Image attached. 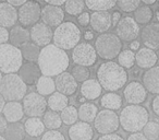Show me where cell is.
<instances>
[{
  "instance_id": "23",
  "label": "cell",
  "mask_w": 159,
  "mask_h": 140,
  "mask_svg": "<svg viewBox=\"0 0 159 140\" xmlns=\"http://www.w3.org/2000/svg\"><path fill=\"white\" fill-rule=\"evenodd\" d=\"M16 21H19V17L16 8L8 2H0V27L5 29L13 27Z\"/></svg>"
},
{
  "instance_id": "16",
  "label": "cell",
  "mask_w": 159,
  "mask_h": 140,
  "mask_svg": "<svg viewBox=\"0 0 159 140\" xmlns=\"http://www.w3.org/2000/svg\"><path fill=\"white\" fill-rule=\"evenodd\" d=\"M40 19L43 20V23L48 25L49 27H58L63 23L64 11L59 7L46 5L42 8Z\"/></svg>"
},
{
  "instance_id": "39",
  "label": "cell",
  "mask_w": 159,
  "mask_h": 140,
  "mask_svg": "<svg viewBox=\"0 0 159 140\" xmlns=\"http://www.w3.org/2000/svg\"><path fill=\"white\" fill-rule=\"evenodd\" d=\"M118 64L124 69H131L135 65V53L131 49H124L118 56Z\"/></svg>"
},
{
  "instance_id": "22",
  "label": "cell",
  "mask_w": 159,
  "mask_h": 140,
  "mask_svg": "<svg viewBox=\"0 0 159 140\" xmlns=\"http://www.w3.org/2000/svg\"><path fill=\"white\" fill-rule=\"evenodd\" d=\"M142 83L148 93L159 94V66L146 70L142 77Z\"/></svg>"
},
{
  "instance_id": "51",
  "label": "cell",
  "mask_w": 159,
  "mask_h": 140,
  "mask_svg": "<svg viewBox=\"0 0 159 140\" xmlns=\"http://www.w3.org/2000/svg\"><path fill=\"white\" fill-rule=\"evenodd\" d=\"M8 3H9L10 6H12V7H14V8H16V7H19V8H21L23 5H25V0H8L7 1Z\"/></svg>"
},
{
  "instance_id": "10",
  "label": "cell",
  "mask_w": 159,
  "mask_h": 140,
  "mask_svg": "<svg viewBox=\"0 0 159 140\" xmlns=\"http://www.w3.org/2000/svg\"><path fill=\"white\" fill-rule=\"evenodd\" d=\"M40 16H42V7H40V3L37 1H26L25 5L19 8V22L23 27H32L37 24Z\"/></svg>"
},
{
  "instance_id": "13",
  "label": "cell",
  "mask_w": 159,
  "mask_h": 140,
  "mask_svg": "<svg viewBox=\"0 0 159 140\" xmlns=\"http://www.w3.org/2000/svg\"><path fill=\"white\" fill-rule=\"evenodd\" d=\"M147 93L143 83L139 81H131L125 85L123 90V96L126 103L130 105L143 104L147 100Z\"/></svg>"
},
{
  "instance_id": "5",
  "label": "cell",
  "mask_w": 159,
  "mask_h": 140,
  "mask_svg": "<svg viewBox=\"0 0 159 140\" xmlns=\"http://www.w3.org/2000/svg\"><path fill=\"white\" fill-rule=\"evenodd\" d=\"M27 85L16 74L5 75L0 84V94L7 102H20L26 95Z\"/></svg>"
},
{
  "instance_id": "57",
  "label": "cell",
  "mask_w": 159,
  "mask_h": 140,
  "mask_svg": "<svg viewBox=\"0 0 159 140\" xmlns=\"http://www.w3.org/2000/svg\"><path fill=\"white\" fill-rule=\"evenodd\" d=\"M79 102L81 103V104H84V103H86V99L83 98V96H81V98L79 99Z\"/></svg>"
},
{
  "instance_id": "46",
  "label": "cell",
  "mask_w": 159,
  "mask_h": 140,
  "mask_svg": "<svg viewBox=\"0 0 159 140\" xmlns=\"http://www.w3.org/2000/svg\"><path fill=\"white\" fill-rule=\"evenodd\" d=\"M97 140H124V139L120 135H118V133H110V135L100 136Z\"/></svg>"
},
{
  "instance_id": "12",
  "label": "cell",
  "mask_w": 159,
  "mask_h": 140,
  "mask_svg": "<svg viewBox=\"0 0 159 140\" xmlns=\"http://www.w3.org/2000/svg\"><path fill=\"white\" fill-rule=\"evenodd\" d=\"M141 34L139 27L133 17H123L116 27V35L122 42H133L136 41Z\"/></svg>"
},
{
  "instance_id": "11",
  "label": "cell",
  "mask_w": 159,
  "mask_h": 140,
  "mask_svg": "<svg viewBox=\"0 0 159 140\" xmlns=\"http://www.w3.org/2000/svg\"><path fill=\"white\" fill-rule=\"evenodd\" d=\"M72 60L75 62V65L87 68L95 65L97 60L95 46L89 43H80L72 51Z\"/></svg>"
},
{
  "instance_id": "35",
  "label": "cell",
  "mask_w": 159,
  "mask_h": 140,
  "mask_svg": "<svg viewBox=\"0 0 159 140\" xmlns=\"http://www.w3.org/2000/svg\"><path fill=\"white\" fill-rule=\"evenodd\" d=\"M85 6L89 10L94 12H100V11H108L109 9H112L113 7L117 6V1H111V0H86Z\"/></svg>"
},
{
  "instance_id": "50",
  "label": "cell",
  "mask_w": 159,
  "mask_h": 140,
  "mask_svg": "<svg viewBox=\"0 0 159 140\" xmlns=\"http://www.w3.org/2000/svg\"><path fill=\"white\" fill-rule=\"evenodd\" d=\"M122 19L121 16V12L120 11H115L112 13V27H117L118 23L120 22V20Z\"/></svg>"
},
{
  "instance_id": "44",
  "label": "cell",
  "mask_w": 159,
  "mask_h": 140,
  "mask_svg": "<svg viewBox=\"0 0 159 140\" xmlns=\"http://www.w3.org/2000/svg\"><path fill=\"white\" fill-rule=\"evenodd\" d=\"M77 22H79L80 25L86 27L87 25L91 23V14H89V12L84 11L83 13H81L77 17Z\"/></svg>"
},
{
  "instance_id": "56",
  "label": "cell",
  "mask_w": 159,
  "mask_h": 140,
  "mask_svg": "<svg viewBox=\"0 0 159 140\" xmlns=\"http://www.w3.org/2000/svg\"><path fill=\"white\" fill-rule=\"evenodd\" d=\"M6 102H7V101H6L5 99H3V96L0 94V113L3 112V109H5V106H6Z\"/></svg>"
},
{
  "instance_id": "18",
  "label": "cell",
  "mask_w": 159,
  "mask_h": 140,
  "mask_svg": "<svg viewBox=\"0 0 159 140\" xmlns=\"http://www.w3.org/2000/svg\"><path fill=\"white\" fill-rule=\"evenodd\" d=\"M56 89L66 96H71L77 91V82L70 72H63L56 77Z\"/></svg>"
},
{
  "instance_id": "33",
  "label": "cell",
  "mask_w": 159,
  "mask_h": 140,
  "mask_svg": "<svg viewBox=\"0 0 159 140\" xmlns=\"http://www.w3.org/2000/svg\"><path fill=\"white\" fill-rule=\"evenodd\" d=\"M36 89H37V93L40 95H51L52 93L56 92V83L55 80L51 79L50 77L42 76L38 79L37 83H36Z\"/></svg>"
},
{
  "instance_id": "15",
  "label": "cell",
  "mask_w": 159,
  "mask_h": 140,
  "mask_svg": "<svg viewBox=\"0 0 159 140\" xmlns=\"http://www.w3.org/2000/svg\"><path fill=\"white\" fill-rule=\"evenodd\" d=\"M141 40L145 47L152 51H159V23L152 22L141 30Z\"/></svg>"
},
{
  "instance_id": "1",
  "label": "cell",
  "mask_w": 159,
  "mask_h": 140,
  "mask_svg": "<svg viewBox=\"0 0 159 140\" xmlns=\"http://www.w3.org/2000/svg\"><path fill=\"white\" fill-rule=\"evenodd\" d=\"M37 65L43 76L52 78L66 72L70 65V58L64 51L50 44L42 48Z\"/></svg>"
},
{
  "instance_id": "30",
  "label": "cell",
  "mask_w": 159,
  "mask_h": 140,
  "mask_svg": "<svg viewBox=\"0 0 159 140\" xmlns=\"http://www.w3.org/2000/svg\"><path fill=\"white\" fill-rule=\"evenodd\" d=\"M98 114V109L95 104L93 103H84L81 104V106L79 107V118L81 119V122L84 123H89L94 122Z\"/></svg>"
},
{
  "instance_id": "25",
  "label": "cell",
  "mask_w": 159,
  "mask_h": 140,
  "mask_svg": "<svg viewBox=\"0 0 159 140\" xmlns=\"http://www.w3.org/2000/svg\"><path fill=\"white\" fill-rule=\"evenodd\" d=\"M80 91L83 98L89 101H94L102 95V87L98 82L97 79H89L82 83Z\"/></svg>"
},
{
  "instance_id": "49",
  "label": "cell",
  "mask_w": 159,
  "mask_h": 140,
  "mask_svg": "<svg viewBox=\"0 0 159 140\" xmlns=\"http://www.w3.org/2000/svg\"><path fill=\"white\" fill-rule=\"evenodd\" d=\"M7 127H8V122H7V119L5 118V116L0 114V135L5 133L6 129H7Z\"/></svg>"
},
{
  "instance_id": "20",
  "label": "cell",
  "mask_w": 159,
  "mask_h": 140,
  "mask_svg": "<svg viewBox=\"0 0 159 140\" xmlns=\"http://www.w3.org/2000/svg\"><path fill=\"white\" fill-rule=\"evenodd\" d=\"M157 61H158V55L155 53V51H152L147 47L139 48L137 53H135V65L141 69L148 70L157 66Z\"/></svg>"
},
{
  "instance_id": "24",
  "label": "cell",
  "mask_w": 159,
  "mask_h": 140,
  "mask_svg": "<svg viewBox=\"0 0 159 140\" xmlns=\"http://www.w3.org/2000/svg\"><path fill=\"white\" fill-rule=\"evenodd\" d=\"M9 41L11 45L18 47V48H21L25 44L31 42V33L26 27L16 25V27H12L11 31H10Z\"/></svg>"
},
{
  "instance_id": "47",
  "label": "cell",
  "mask_w": 159,
  "mask_h": 140,
  "mask_svg": "<svg viewBox=\"0 0 159 140\" xmlns=\"http://www.w3.org/2000/svg\"><path fill=\"white\" fill-rule=\"evenodd\" d=\"M152 109L154 114L159 117V94L156 95L152 101Z\"/></svg>"
},
{
  "instance_id": "59",
  "label": "cell",
  "mask_w": 159,
  "mask_h": 140,
  "mask_svg": "<svg viewBox=\"0 0 159 140\" xmlns=\"http://www.w3.org/2000/svg\"><path fill=\"white\" fill-rule=\"evenodd\" d=\"M2 78H3V76H2V72L0 71V84H1V81H2Z\"/></svg>"
},
{
  "instance_id": "36",
  "label": "cell",
  "mask_w": 159,
  "mask_h": 140,
  "mask_svg": "<svg viewBox=\"0 0 159 140\" xmlns=\"http://www.w3.org/2000/svg\"><path fill=\"white\" fill-rule=\"evenodd\" d=\"M43 122H44L45 127H47L49 130H57V129L60 128L61 125L63 124L59 114H58L57 112L50 111V109L47 111L46 113L44 114Z\"/></svg>"
},
{
  "instance_id": "32",
  "label": "cell",
  "mask_w": 159,
  "mask_h": 140,
  "mask_svg": "<svg viewBox=\"0 0 159 140\" xmlns=\"http://www.w3.org/2000/svg\"><path fill=\"white\" fill-rule=\"evenodd\" d=\"M154 18V11L150 7L147 6L141 5L134 12L133 19L135 20V22L137 24L142 25H148L149 23H152V20Z\"/></svg>"
},
{
  "instance_id": "48",
  "label": "cell",
  "mask_w": 159,
  "mask_h": 140,
  "mask_svg": "<svg viewBox=\"0 0 159 140\" xmlns=\"http://www.w3.org/2000/svg\"><path fill=\"white\" fill-rule=\"evenodd\" d=\"M126 140H148V139L143 135V133H130Z\"/></svg>"
},
{
  "instance_id": "9",
  "label": "cell",
  "mask_w": 159,
  "mask_h": 140,
  "mask_svg": "<svg viewBox=\"0 0 159 140\" xmlns=\"http://www.w3.org/2000/svg\"><path fill=\"white\" fill-rule=\"evenodd\" d=\"M22 101L24 114L29 117H40L47 112V100L37 92L26 94Z\"/></svg>"
},
{
  "instance_id": "42",
  "label": "cell",
  "mask_w": 159,
  "mask_h": 140,
  "mask_svg": "<svg viewBox=\"0 0 159 140\" xmlns=\"http://www.w3.org/2000/svg\"><path fill=\"white\" fill-rule=\"evenodd\" d=\"M142 5V1L139 0H120L117 1V6L121 11L130 13V12H135V10Z\"/></svg>"
},
{
  "instance_id": "31",
  "label": "cell",
  "mask_w": 159,
  "mask_h": 140,
  "mask_svg": "<svg viewBox=\"0 0 159 140\" xmlns=\"http://www.w3.org/2000/svg\"><path fill=\"white\" fill-rule=\"evenodd\" d=\"M26 131L24 125L21 123H10L5 131V138L7 140H24Z\"/></svg>"
},
{
  "instance_id": "43",
  "label": "cell",
  "mask_w": 159,
  "mask_h": 140,
  "mask_svg": "<svg viewBox=\"0 0 159 140\" xmlns=\"http://www.w3.org/2000/svg\"><path fill=\"white\" fill-rule=\"evenodd\" d=\"M42 140H66L63 133L58 130H49L43 135Z\"/></svg>"
},
{
  "instance_id": "41",
  "label": "cell",
  "mask_w": 159,
  "mask_h": 140,
  "mask_svg": "<svg viewBox=\"0 0 159 140\" xmlns=\"http://www.w3.org/2000/svg\"><path fill=\"white\" fill-rule=\"evenodd\" d=\"M143 135L148 140H158L159 139V123L156 120H149L143 128Z\"/></svg>"
},
{
  "instance_id": "53",
  "label": "cell",
  "mask_w": 159,
  "mask_h": 140,
  "mask_svg": "<svg viewBox=\"0 0 159 140\" xmlns=\"http://www.w3.org/2000/svg\"><path fill=\"white\" fill-rule=\"evenodd\" d=\"M139 46H141V44H139V41H133V42L130 43V48L132 51H139Z\"/></svg>"
},
{
  "instance_id": "29",
  "label": "cell",
  "mask_w": 159,
  "mask_h": 140,
  "mask_svg": "<svg viewBox=\"0 0 159 140\" xmlns=\"http://www.w3.org/2000/svg\"><path fill=\"white\" fill-rule=\"evenodd\" d=\"M47 104L50 111L53 112H62L66 106L69 105V98L66 95H63L60 92L56 91L55 93H52L47 100Z\"/></svg>"
},
{
  "instance_id": "58",
  "label": "cell",
  "mask_w": 159,
  "mask_h": 140,
  "mask_svg": "<svg viewBox=\"0 0 159 140\" xmlns=\"http://www.w3.org/2000/svg\"><path fill=\"white\" fill-rule=\"evenodd\" d=\"M156 18H157V21H158V23H159V7H158V10H157V12H156Z\"/></svg>"
},
{
  "instance_id": "40",
  "label": "cell",
  "mask_w": 159,
  "mask_h": 140,
  "mask_svg": "<svg viewBox=\"0 0 159 140\" xmlns=\"http://www.w3.org/2000/svg\"><path fill=\"white\" fill-rule=\"evenodd\" d=\"M71 75L73 76V78L76 80V82H85L86 80L89 79L91 76V71L87 67H83V66H79V65H75L74 67L71 70Z\"/></svg>"
},
{
  "instance_id": "38",
  "label": "cell",
  "mask_w": 159,
  "mask_h": 140,
  "mask_svg": "<svg viewBox=\"0 0 159 140\" xmlns=\"http://www.w3.org/2000/svg\"><path fill=\"white\" fill-rule=\"evenodd\" d=\"M85 1L83 0H69L64 3V11L70 16H77L84 12Z\"/></svg>"
},
{
  "instance_id": "26",
  "label": "cell",
  "mask_w": 159,
  "mask_h": 140,
  "mask_svg": "<svg viewBox=\"0 0 159 140\" xmlns=\"http://www.w3.org/2000/svg\"><path fill=\"white\" fill-rule=\"evenodd\" d=\"M2 114L8 123H18L24 116L23 105L20 102H7Z\"/></svg>"
},
{
  "instance_id": "52",
  "label": "cell",
  "mask_w": 159,
  "mask_h": 140,
  "mask_svg": "<svg viewBox=\"0 0 159 140\" xmlns=\"http://www.w3.org/2000/svg\"><path fill=\"white\" fill-rule=\"evenodd\" d=\"M47 5L49 6H53V7H59L61 8V6H64V3H66V1L64 0H47L46 1Z\"/></svg>"
},
{
  "instance_id": "54",
  "label": "cell",
  "mask_w": 159,
  "mask_h": 140,
  "mask_svg": "<svg viewBox=\"0 0 159 140\" xmlns=\"http://www.w3.org/2000/svg\"><path fill=\"white\" fill-rule=\"evenodd\" d=\"M94 32L93 31H86L84 33V38L86 41H92V40H94Z\"/></svg>"
},
{
  "instance_id": "34",
  "label": "cell",
  "mask_w": 159,
  "mask_h": 140,
  "mask_svg": "<svg viewBox=\"0 0 159 140\" xmlns=\"http://www.w3.org/2000/svg\"><path fill=\"white\" fill-rule=\"evenodd\" d=\"M21 54H22L23 59H25L27 62H36L38 61V58L40 55V47L34 44L33 42H30L21 47Z\"/></svg>"
},
{
  "instance_id": "37",
  "label": "cell",
  "mask_w": 159,
  "mask_h": 140,
  "mask_svg": "<svg viewBox=\"0 0 159 140\" xmlns=\"http://www.w3.org/2000/svg\"><path fill=\"white\" fill-rule=\"evenodd\" d=\"M60 117L62 119V123L68 126H72L75 123H77L79 118V109L73 105H68L60 114Z\"/></svg>"
},
{
  "instance_id": "21",
  "label": "cell",
  "mask_w": 159,
  "mask_h": 140,
  "mask_svg": "<svg viewBox=\"0 0 159 140\" xmlns=\"http://www.w3.org/2000/svg\"><path fill=\"white\" fill-rule=\"evenodd\" d=\"M68 135L70 140H92L94 137V130L89 124L79 122L69 128Z\"/></svg>"
},
{
  "instance_id": "8",
  "label": "cell",
  "mask_w": 159,
  "mask_h": 140,
  "mask_svg": "<svg viewBox=\"0 0 159 140\" xmlns=\"http://www.w3.org/2000/svg\"><path fill=\"white\" fill-rule=\"evenodd\" d=\"M94 126L97 133L102 135H110L115 133L120 127L119 116L116 114V112L109 111V109H102L98 112L95 120H94Z\"/></svg>"
},
{
  "instance_id": "27",
  "label": "cell",
  "mask_w": 159,
  "mask_h": 140,
  "mask_svg": "<svg viewBox=\"0 0 159 140\" xmlns=\"http://www.w3.org/2000/svg\"><path fill=\"white\" fill-rule=\"evenodd\" d=\"M25 131L31 137H39L44 135L45 125L40 117H30L24 123Z\"/></svg>"
},
{
  "instance_id": "3",
  "label": "cell",
  "mask_w": 159,
  "mask_h": 140,
  "mask_svg": "<svg viewBox=\"0 0 159 140\" xmlns=\"http://www.w3.org/2000/svg\"><path fill=\"white\" fill-rule=\"evenodd\" d=\"M119 120L124 131L131 133H139L149 122V113L142 105H128L122 109Z\"/></svg>"
},
{
  "instance_id": "60",
  "label": "cell",
  "mask_w": 159,
  "mask_h": 140,
  "mask_svg": "<svg viewBox=\"0 0 159 140\" xmlns=\"http://www.w3.org/2000/svg\"><path fill=\"white\" fill-rule=\"evenodd\" d=\"M0 140H7L5 137H2V136H0Z\"/></svg>"
},
{
  "instance_id": "7",
  "label": "cell",
  "mask_w": 159,
  "mask_h": 140,
  "mask_svg": "<svg viewBox=\"0 0 159 140\" xmlns=\"http://www.w3.org/2000/svg\"><path fill=\"white\" fill-rule=\"evenodd\" d=\"M23 65L21 49L11 44L0 46V71L5 75L16 74Z\"/></svg>"
},
{
  "instance_id": "62",
  "label": "cell",
  "mask_w": 159,
  "mask_h": 140,
  "mask_svg": "<svg viewBox=\"0 0 159 140\" xmlns=\"http://www.w3.org/2000/svg\"><path fill=\"white\" fill-rule=\"evenodd\" d=\"M158 5H159V2H158Z\"/></svg>"
},
{
  "instance_id": "61",
  "label": "cell",
  "mask_w": 159,
  "mask_h": 140,
  "mask_svg": "<svg viewBox=\"0 0 159 140\" xmlns=\"http://www.w3.org/2000/svg\"><path fill=\"white\" fill-rule=\"evenodd\" d=\"M158 58H159V55H158Z\"/></svg>"
},
{
  "instance_id": "14",
  "label": "cell",
  "mask_w": 159,
  "mask_h": 140,
  "mask_svg": "<svg viewBox=\"0 0 159 140\" xmlns=\"http://www.w3.org/2000/svg\"><path fill=\"white\" fill-rule=\"evenodd\" d=\"M31 33V41L39 47H46L50 45L51 41L53 40V32L51 27L46 25L43 22H38L30 30Z\"/></svg>"
},
{
  "instance_id": "55",
  "label": "cell",
  "mask_w": 159,
  "mask_h": 140,
  "mask_svg": "<svg viewBox=\"0 0 159 140\" xmlns=\"http://www.w3.org/2000/svg\"><path fill=\"white\" fill-rule=\"evenodd\" d=\"M156 3H157L156 0H143V1H142V5L147 6V7H150V6H152V5H156Z\"/></svg>"
},
{
  "instance_id": "6",
  "label": "cell",
  "mask_w": 159,
  "mask_h": 140,
  "mask_svg": "<svg viewBox=\"0 0 159 140\" xmlns=\"http://www.w3.org/2000/svg\"><path fill=\"white\" fill-rule=\"evenodd\" d=\"M122 41L113 33L100 34L95 41V49L102 59L111 61L122 51Z\"/></svg>"
},
{
  "instance_id": "19",
  "label": "cell",
  "mask_w": 159,
  "mask_h": 140,
  "mask_svg": "<svg viewBox=\"0 0 159 140\" xmlns=\"http://www.w3.org/2000/svg\"><path fill=\"white\" fill-rule=\"evenodd\" d=\"M19 76L26 85H34L43 75L37 62H25L19 70Z\"/></svg>"
},
{
  "instance_id": "2",
  "label": "cell",
  "mask_w": 159,
  "mask_h": 140,
  "mask_svg": "<svg viewBox=\"0 0 159 140\" xmlns=\"http://www.w3.org/2000/svg\"><path fill=\"white\" fill-rule=\"evenodd\" d=\"M129 75L116 61H106L97 69V80L102 89L108 92H116L126 84Z\"/></svg>"
},
{
  "instance_id": "45",
  "label": "cell",
  "mask_w": 159,
  "mask_h": 140,
  "mask_svg": "<svg viewBox=\"0 0 159 140\" xmlns=\"http://www.w3.org/2000/svg\"><path fill=\"white\" fill-rule=\"evenodd\" d=\"M9 35H10V32L8 31V29L0 27V46L6 44L9 41Z\"/></svg>"
},
{
  "instance_id": "17",
  "label": "cell",
  "mask_w": 159,
  "mask_h": 140,
  "mask_svg": "<svg viewBox=\"0 0 159 140\" xmlns=\"http://www.w3.org/2000/svg\"><path fill=\"white\" fill-rule=\"evenodd\" d=\"M89 24H91L92 29L97 33H106L112 27V14L109 11L93 12L91 14Z\"/></svg>"
},
{
  "instance_id": "4",
  "label": "cell",
  "mask_w": 159,
  "mask_h": 140,
  "mask_svg": "<svg viewBox=\"0 0 159 140\" xmlns=\"http://www.w3.org/2000/svg\"><path fill=\"white\" fill-rule=\"evenodd\" d=\"M81 30L73 22H63L53 32V45L59 47L62 51L74 49L79 45V42L82 37Z\"/></svg>"
},
{
  "instance_id": "28",
  "label": "cell",
  "mask_w": 159,
  "mask_h": 140,
  "mask_svg": "<svg viewBox=\"0 0 159 140\" xmlns=\"http://www.w3.org/2000/svg\"><path fill=\"white\" fill-rule=\"evenodd\" d=\"M100 105L105 109H109V111H113V112L118 111L122 106V98L118 93L108 92V93L104 94L102 96V99H100Z\"/></svg>"
}]
</instances>
